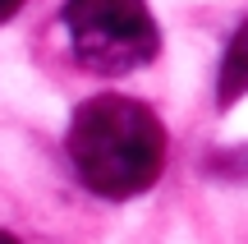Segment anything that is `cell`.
Masks as SVG:
<instances>
[{"mask_svg": "<svg viewBox=\"0 0 248 244\" xmlns=\"http://www.w3.org/2000/svg\"><path fill=\"white\" fill-rule=\"evenodd\" d=\"M0 244H18V240H14V235H5V230H0Z\"/></svg>", "mask_w": 248, "mask_h": 244, "instance_id": "5b68a950", "label": "cell"}, {"mask_svg": "<svg viewBox=\"0 0 248 244\" xmlns=\"http://www.w3.org/2000/svg\"><path fill=\"white\" fill-rule=\"evenodd\" d=\"M60 18L88 74H133L161 46L147 0H64Z\"/></svg>", "mask_w": 248, "mask_h": 244, "instance_id": "7a4b0ae2", "label": "cell"}, {"mask_svg": "<svg viewBox=\"0 0 248 244\" xmlns=\"http://www.w3.org/2000/svg\"><path fill=\"white\" fill-rule=\"evenodd\" d=\"M18 5H23V0H0V23H9V18L18 14Z\"/></svg>", "mask_w": 248, "mask_h": 244, "instance_id": "277c9868", "label": "cell"}, {"mask_svg": "<svg viewBox=\"0 0 248 244\" xmlns=\"http://www.w3.org/2000/svg\"><path fill=\"white\" fill-rule=\"evenodd\" d=\"M69 162L78 180L101 198H138L166 166V129L142 101L101 92L69 120Z\"/></svg>", "mask_w": 248, "mask_h": 244, "instance_id": "6da1fadb", "label": "cell"}, {"mask_svg": "<svg viewBox=\"0 0 248 244\" xmlns=\"http://www.w3.org/2000/svg\"><path fill=\"white\" fill-rule=\"evenodd\" d=\"M216 92H221V106H234V101L248 92V18L239 23V33L230 37V46H225Z\"/></svg>", "mask_w": 248, "mask_h": 244, "instance_id": "3957f363", "label": "cell"}]
</instances>
